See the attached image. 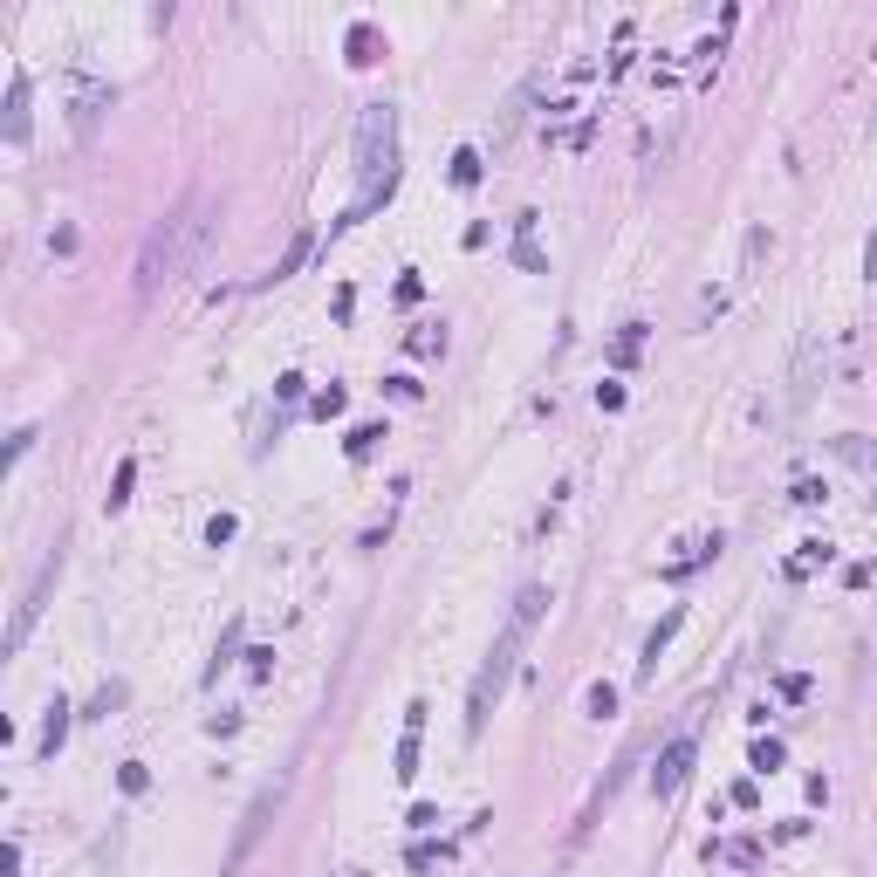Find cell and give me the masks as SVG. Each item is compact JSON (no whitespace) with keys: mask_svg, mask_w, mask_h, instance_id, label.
<instances>
[{"mask_svg":"<svg viewBox=\"0 0 877 877\" xmlns=\"http://www.w3.org/2000/svg\"><path fill=\"white\" fill-rule=\"evenodd\" d=\"M56 576H62V548L49 555L42 569H34V583H28V596H21V611H14V631H8V652H21V645H28V631H34V617H42V596L56 589Z\"/></svg>","mask_w":877,"mask_h":877,"instance_id":"obj_4","label":"cell"},{"mask_svg":"<svg viewBox=\"0 0 877 877\" xmlns=\"http://www.w3.org/2000/svg\"><path fill=\"white\" fill-rule=\"evenodd\" d=\"M542 611H548V589H542V583H528L522 596H514V611H507V624H501V637H494L487 665L473 672V686H466V740L487 734V713H494V699L507 693L514 658H522V645H528V631L542 624Z\"/></svg>","mask_w":877,"mask_h":877,"instance_id":"obj_1","label":"cell"},{"mask_svg":"<svg viewBox=\"0 0 877 877\" xmlns=\"http://www.w3.org/2000/svg\"><path fill=\"white\" fill-rule=\"evenodd\" d=\"M274 809H282V788H261V795H254V809H248V823H241V836H233V850H226V870H233V864H241V857L261 844V829H268V816H274Z\"/></svg>","mask_w":877,"mask_h":877,"instance_id":"obj_8","label":"cell"},{"mask_svg":"<svg viewBox=\"0 0 877 877\" xmlns=\"http://www.w3.org/2000/svg\"><path fill=\"white\" fill-rule=\"evenodd\" d=\"M206 199H185V206H172L165 220H158L151 233H144V254H138V295H158L165 282H179V274L192 268V254H199V233H206Z\"/></svg>","mask_w":877,"mask_h":877,"instance_id":"obj_3","label":"cell"},{"mask_svg":"<svg viewBox=\"0 0 877 877\" xmlns=\"http://www.w3.org/2000/svg\"><path fill=\"white\" fill-rule=\"evenodd\" d=\"M836 460H850V466L864 473V481L877 487V446H864V438H857V432H844V438H836Z\"/></svg>","mask_w":877,"mask_h":877,"instance_id":"obj_11","label":"cell"},{"mask_svg":"<svg viewBox=\"0 0 877 877\" xmlns=\"http://www.w3.org/2000/svg\"><path fill=\"white\" fill-rule=\"evenodd\" d=\"M309 248H315V233H295V241H289V254L274 261V282H289V274H295V268L309 261Z\"/></svg>","mask_w":877,"mask_h":877,"instance_id":"obj_13","label":"cell"},{"mask_svg":"<svg viewBox=\"0 0 877 877\" xmlns=\"http://www.w3.org/2000/svg\"><path fill=\"white\" fill-rule=\"evenodd\" d=\"M481 179V151H453V185H473Z\"/></svg>","mask_w":877,"mask_h":877,"instance_id":"obj_17","label":"cell"},{"mask_svg":"<svg viewBox=\"0 0 877 877\" xmlns=\"http://www.w3.org/2000/svg\"><path fill=\"white\" fill-rule=\"evenodd\" d=\"M233 652H241V624H226V637H220V652H213V665H206V686L220 679V672L233 665Z\"/></svg>","mask_w":877,"mask_h":877,"instance_id":"obj_14","label":"cell"},{"mask_svg":"<svg viewBox=\"0 0 877 877\" xmlns=\"http://www.w3.org/2000/svg\"><path fill=\"white\" fill-rule=\"evenodd\" d=\"M131 481H138V460L117 466V481H110V507H124V501H131Z\"/></svg>","mask_w":877,"mask_h":877,"instance_id":"obj_16","label":"cell"},{"mask_svg":"<svg viewBox=\"0 0 877 877\" xmlns=\"http://www.w3.org/2000/svg\"><path fill=\"white\" fill-rule=\"evenodd\" d=\"M864 274L877 282V226H870V241H864Z\"/></svg>","mask_w":877,"mask_h":877,"instance_id":"obj_21","label":"cell"},{"mask_svg":"<svg viewBox=\"0 0 877 877\" xmlns=\"http://www.w3.org/2000/svg\"><path fill=\"white\" fill-rule=\"evenodd\" d=\"M110 97H117L110 83H97V75H75V97H69V124H75V138H83V144L97 138V117L110 110Z\"/></svg>","mask_w":877,"mask_h":877,"instance_id":"obj_5","label":"cell"},{"mask_svg":"<svg viewBox=\"0 0 877 877\" xmlns=\"http://www.w3.org/2000/svg\"><path fill=\"white\" fill-rule=\"evenodd\" d=\"M391 192H397V110L371 103L364 117H356V206H350V220H364L371 206H384Z\"/></svg>","mask_w":877,"mask_h":877,"instance_id":"obj_2","label":"cell"},{"mask_svg":"<svg viewBox=\"0 0 877 877\" xmlns=\"http://www.w3.org/2000/svg\"><path fill=\"white\" fill-rule=\"evenodd\" d=\"M62 740H69V699H56V706H49V727H42V754H49V762L62 754Z\"/></svg>","mask_w":877,"mask_h":877,"instance_id":"obj_12","label":"cell"},{"mask_svg":"<svg viewBox=\"0 0 877 877\" xmlns=\"http://www.w3.org/2000/svg\"><path fill=\"white\" fill-rule=\"evenodd\" d=\"M419 740H425V699H412L405 706V734H397V754H391V775L397 782H419Z\"/></svg>","mask_w":877,"mask_h":877,"instance_id":"obj_6","label":"cell"},{"mask_svg":"<svg viewBox=\"0 0 877 877\" xmlns=\"http://www.w3.org/2000/svg\"><path fill=\"white\" fill-rule=\"evenodd\" d=\"M679 624H686V611H679V604H672V611L652 624V637H645V658H637V679H658V658H665V645H672V637H679Z\"/></svg>","mask_w":877,"mask_h":877,"instance_id":"obj_9","label":"cell"},{"mask_svg":"<svg viewBox=\"0 0 877 877\" xmlns=\"http://www.w3.org/2000/svg\"><path fill=\"white\" fill-rule=\"evenodd\" d=\"M0 138L8 144H28V75L14 69V83H8V117H0Z\"/></svg>","mask_w":877,"mask_h":877,"instance_id":"obj_10","label":"cell"},{"mask_svg":"<svg viewBox=\"0 0 877 877\" xmlns=\"http://www.w3.org/2000/svg\"><path fill=\"white\" fill-rule=\"evenodd\" d=\"M693 734H679V740H672L665 754H658V768H652V795H679L686 788V775H693Z\"/></svg>","mask_w":877,"mask_h":877,"instance_id":"obj_7","label":"cell"},{"mask_svg":"<svg viewBox=\"0 0 877 877\" xmlns=\"http://www.w3.org/2000/svg\"><path fill=\"white\" fill-rule=\"evenodd\" d=\"M754 768H762V775L782 768V740H762V747H754Z\"/></svg>","mask_w":877,"mask_h":877,"instance_id":"obj_20","label":"cell"},{"mask_svg":"<svg viewBox=\"0 0 877 877\" xmlns=\"http://www.w3.org/2000/svg\"><path fill=\"white\" fill-rule=\"evenodd\" d=\"M583 706H589V720H611V713H617V686H589Z\"/></svg>","mask_w":877,"mask_h":877,"instance_id":"obj_15","label":"cell"},{"mask_svg":"<svg viewBox=\"0 0 877 877\" xmlns=\"http://www.w3.org/2000/svg\"><path fill=\"white\" fill-rule=\"evenodd\" d=\"M377 438H384V432H377V425H356V432H350V453H356V460H364V453H371V446H377Z\"/></svg>","mask_w":877,"mask_h":877,"instance_id":"obj_19","label":"cell"},{"mask_svg":"<svg viewBox=\"0 0 877 877\" xmlns=\"http://www.w3.org/2000/svg\"><path fill=\"white\" fill-rule=\"evenodd\" d=\"M343 412V384H330V391H315V419H336Z\"/></svg>","mask_w":877,"mask_h":877,"instance_id":"obj_18","label":"cell"}]
</instances>
